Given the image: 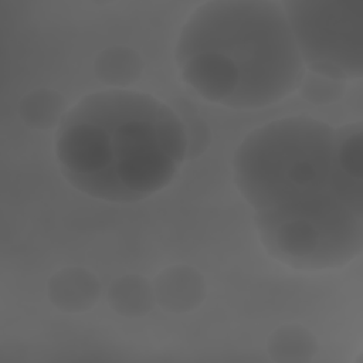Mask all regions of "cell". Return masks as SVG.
I'll return each instance as SVG.
<instances>
[{
  "label": "cell",
  "instance_id": "3",
  "mask_svg": "<svg viewBox=\"0 0 363 363\" xmlns=\"http://www.w3.org/2000/svg\"><path fill=\"white\" fill-rule=\"evenodd\" d=\"M335 142L336 128L322 121L309 116L272 121L254 129L238 146L233 163L235 184L255 214L352 207L337 190Z\"/></svg>",
  "mask_w": 363,
  "mask_h": 363
},
{
  "label": "cell",
  "instance_id": "2",
  "mask_svg": "<svg viewBox=\"0 0 363 363\" xmlns=\"http://www.w3.org/2000/svg\"><path fill=\"white\" fill-rule=\"evenodd\" d=\"M174 58L193 91L234 109L275 104L305 77L284 6L277 1L201 4L183 26Z\"/></svg>",
  "mask_w": 363,
  "mask_h": 363
},
{
  "label": "cell",
  "instance_id": "6",
  "mask_svg": "<svg viewBox=\"0 0 363 363\" xmlns=\"http://www.w3.org/2000/svg\"><path fill=\"white\" fill-rule=\"evenodd\" d=\"M363 132L362 123L336 128L335 169L337 190L353 208L363 211Z\"/></svg>",
  "mask_w": 363,
  "mask_h": 363
},
{
  "label": "cell",
  "instance_id": "1",
  "mask_svg": "<svg viewBox=\"0 0 363 363\" xmlns=\"http://www.w3.org/2000/svg\"><path fill=\"white\" fill-rule=\"evenodd\" d=\"M189 149L174 111L129 89L89 94L61 119L55 157L78 191L108 203L140 201L174 179Z\"/></svg>",
  "mask_w": 363,
  "mask_h": 363
},
{
  "label": "cell",
  "instance_id": "4",
  "mask_svg": "<svg viewBox=\"0 0 363 363\" xmlns=\"http://www.w3.org/2000/svg\"><path fill=\"white\" fill-rule=\"evenodd\" d=\"M267 251L301 271L335 269L360 255L363 213L339 204L296 216L254 214Z\"/></svg>",
  "mask_w": 363,
  "mask_h": 363
},
{
  "label": "cell",
  "instance_id": "5",
  "mask_svg": "<svg viewBox=\"0 0 363 363\" xmlns=\"http://www.w3.org/2000/svg\"><path fill=\"white\" fill-rule=\"evenodd\" d=\"M282 6L305 67L342 82L362 77V0H294Z\"/></svg>",
  "mask_w": 363,
  "mask_h": 363
}]
</instances>
